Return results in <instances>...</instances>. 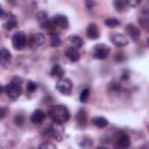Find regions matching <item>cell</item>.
Instances as JSON below:
<instances>
[{
    "label": "cell",
    "mask_w": 149,
    "mask_h": 149,
    "mask_svg": "<svg viewBox=\"0 0 149 149\" xmlns=\"http://www.w3.org/2000/svg\"><path fill=\"white\" fill-rule=\"evenodd\" d=\"M50 119L58 125H63L70 119V111L64 105H54L49 108L48 112Z\"/></svg>",
    "instance_id": "cell-1"
},
{
    "label": "cell",
    "mask_w": 149,
    "mask_h": 149,
    "mask_svg": "<svg viewBox=\"0 0 149 149\" xmlns=\"http://www.w3.org/2000/svg\"><path fill=\"white\" fill-rule=\"evenodd\" d=\"M42 136L44 140H49V141H62L63 140V129H62V125L55 123L54 126H49L45 127L42 130Z\"/></svg>",
    "instance_id": "cell-2"
},
{
    "label": "cell",
    "mask_w": 149,
    "mask_h": 149,
    "mask_svg": "<svg viewBox=\"0 0 149 149\" xmlns=\"http://www.w3.org/2000/svg\"><path fill=\"white\" fill-rule=\"evenodd\" d=\"M20 81H17V78H15L13 81H10L8 85H6L5 87V92L7 93V95L10 98V99H17L20 95H21V85H20Z\"/></svg>",
    "instance_id": "cell-3"
},
{
    "label": "cell",
    "mask_w": 149,
    "mask_h": 149,
    "mask_svg": "<svg viewBox=\"0 0 149 149\" xmlns=\"http://www.w3.org/2000/svg\"><path fill=\"white\" fill-rule=\"evenodd\" d=\"M27 43H28V38L23 31H16L12 36V44L16 50H22L27 45Z\"/></svg>",
    "instance_id": "cell-4"
},
{
    "label": "cell",
    "mask_w": 149,
    "mask_h": 149,
    "mask_svg": "<svg viewBox=\"0 0 149 149\" xmlns=\"http://www.w3.org/2000/svg\"><path fill=\"white\" fill-rule=\"evenodd\" d=\"M56 90L64 94V95H70L71 94V91H72V83L70 79L68 78H61L57 83H56Z\"/></svg>",
    "instance_id": "cell-5"
},
{
    "label": "cell",
    "mask_w": 149,
    "mask_h": 149,
    "mask_svg": "<svg viewBox=\"0 0 149 149\" xmlns=\"http://www.w3.org/2000/svg\"><path fill=\"white\" fill-rule=\"evenodd\" d=\"M51 22H52V26H54V29H55V33L57 29H68L69 28V20L65 15H62V14H58L56 16H54L51 19Z\"/></svg>",
    "instance_id": "cell-6"
},
{
    "label": "cell",
    "mask_w": 149,
    "mask_h": 149,
    "mask_svg": "<svg viewBox=\"0 0 149 149\" xmlns=\"http://www.w3.org/2000/svg\"><path fill=\"white\" fill-rule=\"evenodd\" d=\"M109 47L106 45V44H97L94 45V49H93V57L95 59H105L108 55H109Z\"/></svg>",
    "instance_id": "cell-7"
},
{
    "label": "cell",
    "mask_w": 149,
    "mask_h": 149,
    "mask_svg": "<svg viewBox=\"0 0 149 149\" xmlns=\"http://www.w3.org/2000/svg\"><path fill=\"white\" fill-rule=\"evenodd\" d=\"M44 42H45V37H44V35L41 34V33L33 34V35L30 36L29 41H28L29 47H30L31 49H38L40 47H42V45L44 44Z\"/></svg>",
    "instance_id": "cell-8"
},
{
    "label": "cell",
    "mask_w": 149,
    "mask_h": 149,
    "mask_svg": "<svg viewBox=\"0 0 149 149\" xmlns=\"http://www.w3.org/2000/svg\"><path fill=\"white\" fill-rule=\"evenodd\" d=\"M109 40H111V42H112L114 45H116V47H125V45L128 44V38H127L125 35L119 34V33H115V34L111 35Z\"/></svg>",
    "instance_id": "cell-9"
},
{
    "label": "cell",
    "mask_w": 149,
    "mask_h": 149,
    "mask_svg": "<svg viewBox=\"0 0 149 149\" xmlns=\"http://www.w3.org/2000/svg\"><path fill=\"white\" fill-rule=\"evenodd\" d=\"M115 143H116V147L119 148H128L130 146V139L126 133H120L116 136Z\"/></svg>",
    "instance_id": "cell-10"
},
{
    "label": "cell",
    "mask_w": 149,
    "mask_h": 149,
    "mask_svg": "<svg viewBox=\"0 0 149 149\" xmlns=\"http://www.w3.org/2000/svg\"><path fill=\"white\" fill-rule=\"evenodd\" d=\"M126 33L128 34V36H129L133 41H137V40L140 38V36H141L140 29H139L136 26L132 24V23H129V24L126 26Z\"/></svg>",
    "instance_id": "cell-11"
},
{
    "label": "cell",
    "mask_w": 149,
    "mask_h": 149,
    "mask_svg": "<svg viewBox=\"0 0 149 149\" xmlns=\"http://www.w3.org/2000/svg\"><path fill=\"white\" fill-rule=\"evenodd\" d=\"M76 121H77L78 127H80V128H85L86 127V125H87V113H86V111L84 108H80L77 112Z\"/></svg>",
    "instance_id": "cell-12"
},
{
    "label": "cell",
    "mask_w": 149,
    "mask_h": 149,
    "mask_svg": "<svg viewBox=\"0 0 149 149\" xmlns=\"http://www.w3.org/2000/svg\"><path fill=\"white\" fill-rule=\"evenodd\" d=\"M10 58H12V55L9 50H7L6 48H0V64L3 68H6L10 63Z\"/></svg>",
    "instance_id": "cell-13"
},
{
    "label": "cell",
    "mask_w": 149,
    "mask_h": 149,
    "mask_svg": "<svg viewBox=\"0 0 149 149\" xmlns=\"http://www.w3.org/2000/svg\"><path fill=\"white\" fill-rule=\"evenodd\" d=\"M45 119V113L42 109H36L30 116V121L35 125H41Z\"/></svg>",
    "instance_id": "cell-14"
},
{
    "label": "cell",
    "mask_w": 149,
    "mask_h": 149,
    "mask_svg": "<svg viewBox=\"0 0 149 149\" xmlns=\"http://www.w3.org/2000/svg\"><path fill=\"white\" fill-rule=\"evenodd\" d=\"M86 35L91 40L99 38V28H98V26L95 23H90L87 26V29H86Z\"/></svg>",
    "instance_id": "cell-15"
},
{
    "label": "cell",
    "mask_w": 149,
    "mask_h": 149,
    "mask_svg": "<svg viewBox=\"0 0 149 149\" xmlns=\"http://www.w3.org/2000/svg\"><path fill=\"white\" fill-rule=\"evenodd\" d=\"M139 23H140V26L142 28L148 30V27H149V14H148V10L146 8L142 10V13L139 16Z\"/></svg>",
    "instance_id": "cell-16"
},
{
    "label": "cell",
    "mask_w": 149,
    "mask_h": 149,
    "mask_svg": "<svg viewBox=\"0 0 149 149\" xmlns=\"http://www.w3.org/2000/svg\"><path fill=\"white\" fill-rule=\"evenodd\" d=\"M65 55H66V57L69 58V61H71V62H78L79 58H80V54H79L78 49H76V48H73V47L69 48V49L65 51Z\"/></svg>",
    "instance_id": "cell-17"
},
{
    "label": "cell",
    "mask_w": 149,
    "mask_h": 149,
    "mask_svg": "<svg viewBox=\"0 0 149 149\" xmlns=\"http://www.w3.org/2000/svg\"><path fill=\"white\" fill-rule=\"evenodd\" d=\"M92 123L98 128H105L108 126V120L104 116H95L92 119Z\"/></svg>",
    "instance_id": "cell-18"
},
{
    "label": "cell",
    "mask_w": 149,
    "mask_h": 149,
    "mask_svg": "<svg viewBox=\"0 0 149 149\" xmlns=\"http://www.w3.org/2000/svg\"><path fill=\"white\" fill-rule=\"evenodd\" d=\"M69 43H70L71 47L76 48V49H79L83 45V40L78 35H72V36L69 37Z\"/></svg>",
    "instance_id": "cell-19"
},
{
    "label": "cell",
    "mask_w": 149,
    "mask_h": 149,
    "mask_svg": "<svg viewBox=\"0 0 149 149\" xmlns=\"http://www.w3.org/2000/svg\"><path fill=\"white\" fill-rule=\"evenodd\" d=\"M51 76L52 77H58V78H62L64 76V70L63 68L59 65V64H54L52 68H51V71H50Z\"/></svg>",
    "instance_id": "cell-20"
},
{
    "label": "cell",
    "mask_w": 149,
    "mask_h": 149,
    "mask_svg": "<svg viewBox=\"0 0 149 149\" xmlns=\"http://www.w3.org/2000/svg\"><path fill=\"white\" fill-rule=\"evenodd\" d=\"M17 27V21L15 20V17H10V19H8L5 23H3V28L6 29V30H12V29H14V28H16Z\"/></svg>",
    "instance_id": "cell-21"
},
{
    "label": "cell",
    "mask_w": 149,
    "mask_h": 149,
    "mask_svg": "<svg viewBox=\"0 0 149 149\" xmlns=\"http://www.w3.org/2000/svg\"><path fill=\"white\" fill-rule=\"evenodd\" d=\"M61 43H62V41H61L59 36L56 33H51V35H50V45L52 48H57V47L61 45Z\"/></svg>",
    "instance_id": "cell-22"
},
{
    "label": "cell",
    "mask_w": 149,
    "mask_h": 149,
    "mask_svg": "<svg viewBox=\"0 0 149 149\" xmlns=\"http://www.w3.org/2000/svg\"><path fill=\"white\" fill-rule=\"evenodd\" d=\"M113 5H114V8L116 9V12H119V13H122V12L126 10V6L127 5H126L125 0H114Z\"/></svg>",
    "instance_id": "cell-23"
},
{
    "label": "cell",
    "mask_w": 149,
    "mask_h": 149,
    "mask_svg": "<svg viewBox=\"0 0 149 149\" xmlns=\"http://www.w3.org/2000/svg\"><path fill=\"white\" fill-rule=\"evenodd\" d=\"M88 97H90V88L88 87L83 88L80 91V93H79V100H80V102H86L87 99H88Z\"/></svg>",
    "instance_id": "cell-24"
},
{
    "label": "cell",
    "mask_w": 149,
    "mask_h": 149,
    "mask_svg": "<svg viewBox=\"0 0 149 149\" xmlns=\"http://www.w3.org/2000/svg\"><path fill=\"white\" fill-rule=\"evenodd\" d=\"M105 24H106L107 27L113 28V27L119 26V24H120V21H119L118 19H115V17H108V19L105 20Z\"/></svg>",
    "instance_id": "cell-25"
},
{
    "label": "cell",
    "mask_w": 149,
    "mask_h": 149,
    "mask_svg": "<svg viewBox=\"0 0 149 149\" xmlns=\"http://www.w3.org/2000/svg\"><path fill=\"white\" fill-rule=\"evenodd\" d=\"M24 121H26V119H24V115H23V114H21V113L16 114V115H15V118H14V123H15L16 126H19V127L23 126Z\"/></svg>",
    "instance_id": "cell-26"
},
{
    "label": "cell",
    "mask_w": 149,
    "mask_h": 149,
    "mask_svg": "<svg viewBox=\"0 0 149 149\" xmlns=\"http://www.w3.org/2000/svg\"><path fill=\"white\" fill-rule=\"evenodd\" d=\"M36 88H37V84L34 83L33 80H29V81L27 83V93L31 94V93H34V92L36 91Z\"/></svg>",
    "instance_id": "cell-27"
},
{
    "label": "cell",
    "mask_w": 149,
    "mask_h": 149,
    "mask_svg": "<svg viewBox=\"0 0 149 149\" xmlns=\"http://www.w3.org/2000/svg\"><path fill=\"white\" fill-rule=\"evenodd\" d=\"M108 88H109V91H112L113 93H116V92H119L120 91V88H121V86L118 84V83H115V81H113V83H111L109 84V86H108Z\"/></svg>",
    "instance_id": "cell-28"
},
{
    "label": "cell",
    "mask_w": 149,
    "mask_h": 149,
    "mask_svg": "<svg viewBox=\"0 0 149 149\" xmlns=\"http://www.w3.org/2000/svg\"><path fill=\"white\" fill-rule=\"evenodd\" d=\"M143 0H125L126 5L129 6V7H137V6H140V3Z\"/></svg>",
    "instance_id": "cell-29"
},
{
    "label": "cell",
    "mask_w": 149,
    "mask_h": 149,
    "mask_svg": "<svg viewBox=\"0 0 149 149\" xmlns=\"http://www.w3.org/2000/svg\"><path fill=\"white\" fill-rule=\"evenodd\" d=\"M40 148H41V149H43V148H50V149H55V148H56V146H55L54 143H51L49 140H45V142H43V143H41V144H40Z\"/></svg>",
    "instance_id": "cell-30"
},
{
    "label": "cell",
    "mask_w": 149,
    "mask_h": 149,
    "mask_svg": "<svg viewBox=\"0 0 149 149\" xmlns=\"http://www.w3.org/2000/svg\"><path fill=\"white\" fill-rule=\"evenodd\" d=\"M80 146L84 147V148H88V147L92 146V141L90 139H85V140L83 139V142H80Z\"/></svg>",
    "instance_id": "cell-31"
},
{
    "label": "cell",
    "mask_w": 149,
    "mask_h": 149,
    "mask_svg": "<svg viewBox=\"0 0 149 149\" xmlns=\"http://www.w3.org/2000/svg\"><path fill=\"white\" fill-rule=\"evenodd\" d=\"M125 54H121V52H118L116 55H115V61L116 62H123L125 61Z\"/></svg>",
    "instance_id": "cell-32"
},
{
    "label": "cell",
    "mask_w": 149,
    "mask_h": 149,
    "mask_svg": "<svg viewBox=\"0 0 149 149\" xmlns=\"http://www.w3.org/2000/svg\"><path fill=\"white\" fill-rule=\"evenodd\" d=\"M6 115H7V108L0 107V119H3Z\"/></svg>",
    "instance_id": "cell-33"
},
{
    "label": "cell",
    "mask_w": 149,
    "mask_h": 149,
    "mask_svg": "<svg viewBox=\"0 0 149 149\" xmlns=\"http://www.w3.org/2000/svg\"><path fill=\"white\" fill-rule=\"evenodd\" d=\"M128 73H129V72H128L127 70H125V71H123V76L121 77V79H122V80H127V79L129 78V74H128Z\"/></svg>",
    "instance_id": "cell-34"
},
{
    "label": "cell",
    "mask_w": 149,
    "mask_h": 149,
    "mask_svg": "<svg viewBox=\"0 0 149 149\" xmlns=\"http://www.w3.org/2000/svg\"><path fill=\"white\" fill-rule=\"evenodd\" d=\"M5 16H6V13H5V10H3L2 6L0 5V19H3Z\"/></svg>",
    "instance_id": "cell-35"
},
{
    "label": "cell",
    "mask_w": 149,
    "mask_h": 149,
    "mask_svg": "<svg viewBox=\"0 0 149 149\" xmlns=\"http://www.w3.org/2000/svg\"><path fill=\"white\" fill-rule=\"evenodd\" d=\"M7 1H8L10 5H15V3H16V0H7Z\"/></svg>",
    "instance_id": "cell-36"
},
{
    "label": "cell",
    "mask_w": 149,
    "mask_h": 149,
    "mask_svg": "<svg viewBox=\"0 0 149 149\" xmlns=\"http://www.w3.org/2000/svg\"><path fill=\"white\" fill-rule=\"evenodd\" d=\"M3 90H5V88H3V87H2V86H1V85H0V94H1V93H2V92H3Z\"/></svg>",
    "instance_id": "cell-37"
}]
</instances>
